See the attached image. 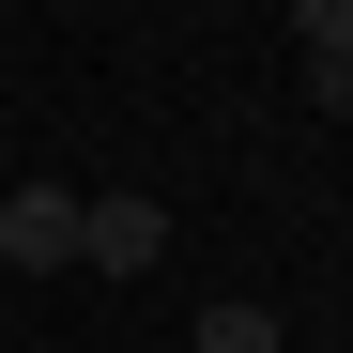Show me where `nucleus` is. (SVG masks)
Listing matches in <instances>:
<instances>
[{"label": "nucleus", "instance_id": "4", "mask_svg": "<svg viewBox=\"0 0 353 353\" xmlns=\"http://www.w3.org/2000/svg\"><path fill=\"white\" fill-rule=\"evenodd\" d=\"M292 46H307V77L353 62V0H292Z\"/></svg>", "mask_w": 353, "mask_h": 353}, {"label": "nucleus", "instance_id": "3", "mask_svg": "<svg viewBox=\"0 0 353 353\" xmlns=\"http://www.w3.org/2000/svg\"><path fill=\"white\" fill-rule=\"evenodd\" d=\"M200 353H292L276 307H200Z\"/></svg>", "mask_w": 353, "mask_h": 353}, {"label": "nucleus", "instance_id": "5", "mask_svg": "<svg viewBox=\"0 0 353 353\" xmlns=\"http://www.w3.org/2000/svg\"><path fill=\"white\" fill-rule=\"evenodd\" d=\"M307 92H323V108H353V62H323V77H307Z\"/></svg>", "mask_w": 353, "mask_h": 353}, {"label": "nucleus", "instance_id": "1", "mask_svg": "<svg viewBox=\"0 0 353 353\" xmlns=\"http://www.w3.org/2000/svg\"><path fill=\"white\" fill-rule=\"evenodd\" d=\"M77 261L92 276H154L169 261V200H77Z\"/></svg>", "mask_w": 353, "mask_h": 353}, {"label": "nucleus", "instance_id": "2", "mask_svg": "<svg viewBox=\"0 0 353 353\" xmlns=\"http://www.w3.org/2000/svg\"><path fill=\"white\" fill-rule=\"evenodd\" d=\"M0 261H16V276H62L77 261V185H16V200H0Z\"/></svg>", "mask_w": 353, "mask_h": 353}]
</instances>
